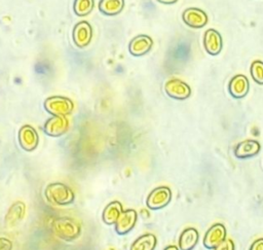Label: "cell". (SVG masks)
I'll return each instance as SVG.
<instances>
[{"instance_id":"cell-1","label":"cell","mask_w":263,"mask_h":250,"mask_svg":"<svg viewBox=\"0 0 263 250\" xmlns=\"http://www.w3.org/2000/svg\"><path fill=\"white\" fill-rule=\"evenodd\" d=\"M44 194L47 201L55 206H68L75 199L73 190L63 182H51L47 184Z\"/></svg>"},{"instance_id":"cell-2","label":"cell","mask_w":263,"mask_h":250,"mask_svg":"<svg viewBox=\"0 0 263 250\" xmlns=\"http://www.w3.org/2000/svg\"><path fill=\"white\" fill-rule=\"evenodd\" d=\"M52 231L58 238L64 241H73L80 236L81 226L75 219L63 216L53 220Z\"/></svg>"},{"instance_id":"cell-3","label":"cell","mask_w":263,"mask_h":250,"mask_svg":"<svg viewBox=\"0 0 263 250\" xmlns=\"http://www.w3.org/2000/svg\"><path fill=\"white\" fill-rule=\"evenodd\" d=\"M44 108L51 115L68 116L72 113L74 104L69 98L62 96H52L45 100Z\"/></svg>"},{"instance_id":"cell-4","label":"cell","mask_w":263,"mask_h":250,"mask_svg":"<svg viewBox=\"0 0 263 250\" xmlns=\"http://www.w3.org/2000/svg\"><path fill=\"white\" fill-rule=\"evenodd\" d=\"M171 200L172 190L167 186H158L148 194L146 206L151 210H159L166 207Z\"/></svg>"},{"instance_id":"cell-5","label":"cell","mask_w":263,"mask_h":250,"mask_svg":"<svg viewBox=\"0 0 263 250\" xmlns=\"http://www.w3.org/2000/svg\"><path fill=\"white\" fill-rule=\"evenodd\" d=\"M166 95L175 100H186L191 95L190 86L178 78L170 79L164 84Z\"/></svg>"},{"instance_id":"cell-6","label":"cell","mask_w":263,"mask_h":250,"mask_svg":"<svg viewBox=\"0 0 263 250\" xmlns=\"http://www.w3.org/2000/svg\"><path fill=\"white\" fill-rule=\"evenodd\" d=\"M72 38L75 45L79 48H83L90 42L92 38V28L86 21L77 23L72 32Z\"/></svg>"},{"instance_id":"cell-7","label":"cell","mask_w":263,"mask_h":250,"mask_svg":"<svg viewBox=\"0 0 263 250\" xmlns=\"http://www.w3.org/2000/svg\"><path fill=\"white\" fill-rule=\"evenodd\" d=\"M69 129V120L67 116L52 115L49 117L43 127L46 135L50 137H60L64 135Z\"/></svg>"},{"instance_id":"cell-8","label":"cell","mask_w":263,"mask_h":250,"mask_svg":"<svg viewBox=\"0 0 263 250\" xmlns=\"http://www.w3.org/2000/svg\"><path fill=\"white\" fill-rule=\"evenodd\" d=\"M38 134L36 130L30 126L25 124L18 131V143L20 146L26 151H33L38 146Z\"/></svg>"},{"instance_id":"cell-9","label":"cell","mask_w":263,"mask_h":250,"mask_svg":"<svg viewBox=\"0 0 263 250\" xmlns=\"http://www.w3.org/2000/svg\"><path fill=\"white\" fill-rule=\"evenodd\" d=\"M182 20L187 26L194 29H199L205 26L208 23V14L200 8L189 7L183 11Z\"/></svg>"},{"instance_id":"cell-10","label":"cell","mask_w":263,"mask_h":250,"mask_svg":"<svg viewBox=\"0 0 263 250\" xmlns=\"http://www.w3.org/2000/svg\"><path fill=\"white\" fill-rule=\"evenodd\" d=\"M138 214L134 209H127L120 213L118 219L115 222V231L118 235H126L136 225Z\"/></svg>"},{"instance_id":"cell-11","label":"cell","mask_w":263,"mask_h":250,"mask_svg":"<svg viewBox=\"0 0 263 250\" xmlns=\"http://www.w3.org/2000/svg\"><path fill=\"white\" fill-rule=\"evenodd\" d=\"M225 239H226L225 226L222 223H215L206 230L203 237V246L208 249H214Z\"/></svg>"},{"instance_id":"cell-12","label":"cell","mask_w":263,"mask_h":250,"mask_svg":"<svg viewBox=\"0 0 263 250\" xmlns=\"http://www.w3.org/2000/svg\"><path fill=\"white\" fill-rule=\"evenodd\" d=\"M153 40L150 36L145 34H140L134 37L129 44H128V50L130 55L135 57H141L149 52L152 48Z\"/></svg>"},{"instance_id":"cell-13","label":"cell","mask_w":263,"mask_h":250,"mask_svg":"<svg viewBox=\"0 0 263 250\" xmlns=\"http://www.w3.org/2000/svg\"><path fill=\"white\" fill-rule=\"evenodd\" d=\"M203 45L205 51L212 56H217L223 47L222 35L215 29H208L203 36Z\"/></svg>"},{"instance_id":"cell-14","label":"cell","mask_w":263,"mask_h":250,"mask_svg":"<svg viewBox=\"0 0 263 250\" xmlns=\"http://www.w3.org/2000/svg\"><path fill=\"white\" fill-rule=\"evenodd\" d=\"M250 83L247 78V76L242 74H237L234 75L228 84V91L229 94L235 98V99H241L247 96L249 92Z\"/></svg>"},{"instance_id":"cell-15","label":"cell","mask_w":263,"mask_h":250,"mask_svg":"<svg viewBox=\"0 0 263 250\" xmlns=\"http://www.w3.org/2000/svg\"><path fill=\"white\" fill-rule=\"evenodd\" d=\"M260 149L261 145L257 140H245L235 146L234 155L237 158H249L257 155Z\"/></svg>"},{"instance_id":"cell-16","label":"cell","mask_w":263,"mask_h":250,"mask_svg":"<svg viewBox=\"0 0 263 250\" xmlns=\"http://www.w3.org/2000/svg\"><path fill=\"white\" fill-rule=\"evenodd\" d=\"M25 213H26V205L23 202L17 201L9 207L4 217V222L8 227H13L23 220Z\"/></svg>"},{"instance_id":"cell-17","label":"cell","mask_w":263,"mask_h":250,"mask_svg":"<svg viewBox=\"0 0 263 250\" xmlns=\"http://www.w3.org/2000/svg\"><path fill=\"white\" fill-rule=\"evenodd\" d=\"M198 231L194 227L185 228L179 238V249L180 250H192L198 243Z\"/></svg>"},{"instance_id":"cell-18","label":"cell","mask_w":263,"mask_h":250,"mask_svg":"<svg viewBox=\"0 0 263 250\" xmlns=\"http://www.w3.org/2000/svg\"><path fill=\"white\" fill-rule=\"evenodd\" d=\"M122 205L118 201L109 203L103 210L102 219L106 224H115L120 213L122 212Z\"/></svg>"},{"instance_id":"cell-19","label":"cell","mask_w":263,"mask_h":250,"mask_svg":"<svg viewBox=\"0 0 263 250\" xmlns=\"http://www.w3.org/2000/svg\"><path fill=\"white\" fill-rule=\"evenodd\" d=\"M156 244L157 240L153 234H144L133 242L129 250H154Z\"/></svg>"},{"instance_id":"cell-20","label":"cell","mask_w":263,"mask_h":250,"mask_svg":"<svg viewBox=\"0 0 263 250\" xmlns=\"http://www.w3.org/2000/svg\"><path fill=\"white\" fill-rule=\"evenodd\" d=\"M124 7V0H101L99 9L105 15H116Z\"/></svg>"},{"instance_id":"cell-21","label":"cell","mask_w":263,"mask_h":250,"mask_svg":"<svg viewBox=\"0 0 263 250\" xmlns=\"http://www.w3.org/2000/svg\"><path fill=\"white\" fill-rule=\"evenodd\" d=\"M95 7V0H75L73 10L78 16H85L92 11Z\"/></svg>"},{"instance_id":"cell-22","label":"cell","mask_w":263,"mask_h":250,"mask_svg":"<svg viewBox=\"0 0 263 250\" xmlns=\"http://www.w3.org/2000/svg\"><path fill=\"white\" fill-rule=\"evenodd\" d=\"M253 80L258 84H263V62L256 60L252 63L250 68Z\"/></svg>"},{"instance_id":"cell-23","label":"cell","mask_w":263,"mask_h":250,"mask_svg":"<svg viewBox=\"0 0 263 250\" xmlns=\"http://www.w3.org/2000/svg\"><path fill=\"white\" fill-rule=\"evenodd\" d=\"M214 250H234V243L230 239H225Z\"/></svg>"},{"instance_id":"cell-24","label":"cell","mask_w":263,"mask_h":250,"mask_svg":"<svg viewBox=\"0 0 263 250\" xmlns=\"http://www.w3.org/2000/svg\"><path fill=\"white\" fill-rule=\"evenodd\" d=\"M0 250H12V242L4 237H0Z\"/></svg>"},{"instance_id":"cell-25","label":"cell","mask_w":263,"mask_h":250,"mask_svg":"<svg viewBox=\"0 0 263 250\" xmlns=\"http://www.w3.org/2000/svg\"><path fill=\"white\" fill-rule=\"evenodd\" d=\"M249 250H263V238L257 239L255 242H253Z\"/></svg>"},{"instance_id":"cell-26","label":"cell","mask_w":263,"mask_h":250,"mask_svg":"<svg viewBox=\"0 0 263 250\" xmlns=\"http://www.w3.org/2000/svg\"><path fill=\"white\" fill-rule=\"evenodd\" d=\"M156 1L163 4H173V3H176L178 0H156Z\"/></svg>"},{"instance_id":"cell-27","label":"cell","mask_w":263,"mask_h":250,"mask_svg":"<svg viewBox=\"0 0 263 250\" xmlns=\"http://www.w3.org/2000/svg\"><path fill=\"white\" fill-rule=\"evenodd\" d=\"M163 250H180L177 246H174V245H170L167 247H165Z\"/></svg>"}]
</instances>
